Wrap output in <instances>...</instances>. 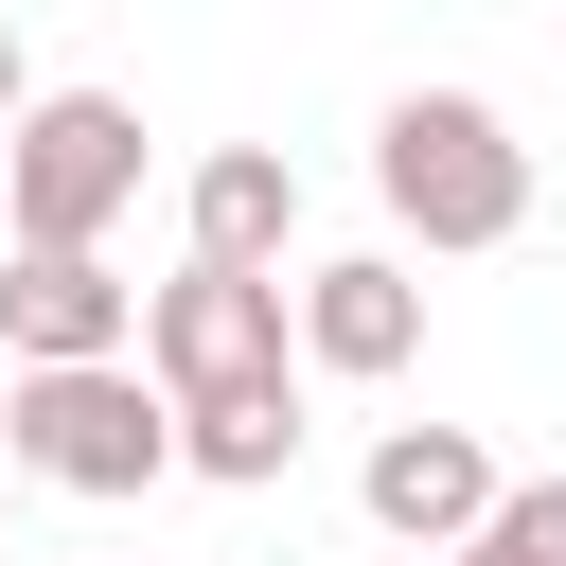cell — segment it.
I'll list each match as a JSON object with an SVG mask.
<instances>
[{
  "mask_svg": "<svg viewBox=\"0 0 566 566\" xmlns=\"http://www.w3.org/2000/svg\"><path fill=\"white\" fill-rule=\"evenodd\" d=\"M371 195H389V230H424V248H513V230H531V142H513L478 88H407V106L371 124Z\"/></svg>",
  "mask_w": 566,
  "mask_h": 566,
  "instance_id": "obj_1",
  "label": "cell"
},
{
  "mask_svg": "<svg viewBox=\"0 0 566 566\" xmlns=\"http://www.w3.org/2000/svg\"><path fill=\"white\" fill-rule=\"evenodd\" d=\"M142 212V106L124 88H35L0 142V248H106Z\"/></svg>",
  "mask_w": 566,
  "mask_h": 566,
  "instance_id": "obj_2",
  "label": "cell"
},
{
  "mask_svg": "<svg viewBox=\"0 0 566 566\" xmlns=\"http://www.w3.org/2000/svg\"><path fill=\"white\" fill-rule=\"evenodd\" d=\"M0 460H35L53 495H159V478H177V389H159L142 354H106V371H18V389H0Z\"/></svg>",
  "mask_w": 566,
  "mask_h": 566,
  "instance_id": "obj_3",
  "label": "cell"
},
{
  "mask_svg": "<svg viewBox=\"0 0 566 566\" xmlns=\"http://www.w3.org/2000/svg\"><path fill=\"white\" fill-rule=\"evenodd\" d=\"M283 354H301V301L248 283V265H177V283L142 301V371H159L177 407H248V389H283Z\"/></svg>",
  "mask_w": 566,
  "mask_h": 566,
  "instance_id": "obj_4",
  "label": "cell"
},
{
  "mask_svg": "<svg viewBox=\"0 0 566 566\" xmlns=\"http://www.w3.org/2000/svg\"><path fill=\"white\" fill-rule=\"evenodd\" d=\"M0 354L18 371H106V354H142V301L106 283V248H18L0 265Z\"/></svg>",
  "mask_w": 566,
  "mask_h": 566,
  "instance_id": "obj_5",
  "label": "cell"
},
{
  "mask_svg": "<svg viewBox=\"0 0 566 566\" xmlns=\"http://www.w3.org/2000/svg\"><path fill=\"white\" fill-rule=\"evenodd\" d=\"M354 495H371V531H407V548H478L513 478H495V442H478V424H389Z\"/></svg>",
  "mask_w": 566,
  "mask_h": 566,
  "instance_id": "obj_6",
  "label": "cell"
},
{
  "mask_svg": "<svg viewBox=\"0 0 566 566\" xmlns=\"http://www.w3.org/2000/svg\"><path fill=\"white\" fill-rule=\"evenodd\" d=\"M301 354H318V371H407V354H424V283H407L389 248L301 265Z\"/></svg>",
  "mask_w": 566,
  "mask_h": 566,
  "instance_id": "obj_7",
  "label": "cell"
},
{
  "mask_svg": "<svg viewBox=\"0 0 566 566\" xmlns=\"http://www.w3.org/2000/svg\"><path fill=\"white\" fill-rule=\"evenodd\" d=\"M283 230H301V177H283V142H212V159H195V265H248V283H283Z\"/></svg>",
  "mask_w": 566,
  "mask_h": 566,
  "instance_id": "obj_8",
  "label": "cell"
},
{
  "mask_svg": "<svg viewBox=\"0 0 566 566\" xmlns=\"http://www.w3.org/2000/svg\"><path fill=\"white\" fill-rule=\"evenodd\" d=\"M177 460H195V478H230V495H265V478L301 460V389H248V407H177Z\"/></svg>",
  "mask_w": 566,
  "mask_h": 566,
  "instance_id": "obj_9",
  "label": "cell"
},
{
  "mask_svg": "<svg viewBox=\"0 0 566 566\" xmlns=\"http://www.w3.org/2000/svg\"><path fill=\"white\" fill-rule=\"evenodd\" d=\"M442 566H566V478H513V495H495V531H478V548H442Z\"/></svg>",
  "mask_w": 566,
  "mask_h": 566,
  "instance_id": "obj_10",
  "label": "cell"
},
{
  "mask_svg": "<svg viewBox=\"0 0 566 566\" xmlns=\"http://www.w3.org/2000/svg\"><path fill=\"white\" fill-rule=\"evenodd\" d=\"M18 106H35V71H18V18H0V142H18Z\"/></svg>",
  "mask_w": 566,
  "mask_h": 566,
  "instance_id": "obj_11",
  "label": "cell"
}]
</instances>
